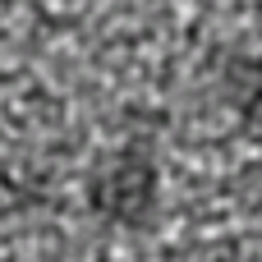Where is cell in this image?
<instances>
[{
  "mask_svg": "<svg viewBox=\"0 0 262 262\" xmlns=\"http://www.w3.org/2000/svg\"><path fill=\"white\" fill-rule=\"evenodd\" d=\"M157 198H161V170H157V157L138 143L111 152L88 175V212L101 226L143 230L157 216Z\"/></svg>",
  "mask_w": 262,
  "mask_h": 262,
  "instance_id": "cell-1",
  "label": "cell"
},
{
  "mask_svg": "<svg viewBox=\"0 0 262 262\" xmlns=\"http://www.w3.org/2000/svg\"><path fill=\"white\" fill-rule=\"evenodd\" d=\"M221 101L235 111V120L262 134V55H230L221 64Z\"/></svg>",
  "mask_w": 262,
  "mask_h": 262,
  "instance_id": "cell-2",
  "label": "cell"
}]
</instances>
